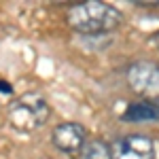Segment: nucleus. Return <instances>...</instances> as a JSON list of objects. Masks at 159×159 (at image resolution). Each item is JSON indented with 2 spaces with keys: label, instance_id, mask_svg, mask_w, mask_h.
<instances>
[{
  "label": "nucleus",
  "instance_id": "nucleus-5",
  "mask_svg": "<svg viewBox=\"0 0 159 159\" xmlns=\"http://www.w3.org/2000/svg\"><path fill=\"white\" fill-rule=\"evenodd\" d=\"M51 140H53V147L60 148L61 153L66 155H76L81 153L83 147L87 142V132L81 123H74V121H66L60 123L53 134H51Z\"/></svg>",
  "mask_w": 159,
  "mask_h": 159
},
{
  "label": "nucleus",
  "instance_id": "nucleus-9",
  "mask_svg": "<svg viewBox=\"0 0 159 159\" xmlns=\"http://www.w3.org/2000/svg\"><path fill=\"white\" fill-rule=\"evenodd\" d=\"M13 87L9 85V83H4V81H0V93H11Z\"/></svg>",
  "mask_w": 159,
  "mask_h": 159
},
{
  "label": "nucleus",
  "instance_id": "nucleus-1",
  "mask_svg": "<svg viewBox=\"0 0 159 159\" xmlns=\"http://www.w3.org/2000/svg\"><path fill=\"white\" fill-rule=\"evenodd\" d=\"M68 21L81 34H104V32H112L121 25L123 13L112 4L100 2V0H89V2H81L70 9Z\"/></svg>",
  "mask_w": 159,
  "mask_h": 159
},
{
  "label": "nucleus",
  "instance_id": "nucleus-10",
  "mask_svg": "<svg viewBox=\"0 0 159 159\" xmlns=\"http://www.w3.org/2000/svg\"><path fill=\"white\" fill-rule=\"evenodd\" d=\"M151 43H153V45H157V47H159V32H155V34L151 36Z\"/></svg>",
  "mask_w": 159,
  "mask_h": 159
},
{
  "label": "nucleus",
  "instance_id": "nucleus-6",
  "mask_svg": "<svg viewBox=\"0 0 159 159\" xmlns=\"http://www.w3.org/2000/svg\"><path fill=\"white\" fill-rule=\"evenodd\" d=\"M125 123H148V121H159V102L153 100H140L132 102L125 112L121 115Z\"/></svg>",
  "mask_w": 159,
  "mask_h": 159
},
{
  "label": "nucleus",
  "instance_id": "nucleus-8",
  "mask_svg": "<svg viewBox=\"0 0 159 159\" xmlns=\"http://www.w3.org/2000/svg\"><path fill=\"white\" fill-rule=\"evenodd\" d=\"M134 4H140V7H157L159 0H132Z\"/></svg>",
  "mask_w": 159,
  "mask_h": 159
},
{
  "label": "nucleus",
  "instance_id": "nucleus-2",
  "mask_svg": "<svg viewBox=\"0 0 159 159\" xmlns=\"http://www.w3.org/2000/svg\"><path fill=\"white\" fill-rule=\"evenodd\" d=\"M51 115V108L47 104V100L40 93H24L21 98H17L11 102V106L7 110V117L15 129L19 132H36L40 129Z\"/></svg>",
  "mask_w": 159,
  "mask_h": 159
},
{
  "label": "nucleus",
  "instance_id": "nucleus-3",
  "mask_svg": "<svg viewBox=\"0 0 159 159\" xmlns=\"http://www.w3.org/2000/svg\"><path fill=\"white\" fill-rule=\"evenodd\" d=\"M112 159H155V144L144 134H127L112 142Z\"/></svg>",
  "mask_w": 159,
  "mask_h": 159
},
{
  "label": "nucleus",
  "instance_id": "nucleus-4",
  "mask_svg": "<svg viewBox=\"0 0 159 159\" xmlns=\"http://www.w3.org/2000/svg\"><path fill=\"white\" fill-rule=\"evenodd\" d=\"M127 83L136 93L159 96V64L155 61H134L127 68Z\"/></svg>",
  "mask_w": 159,
  "mask_h": 159
},
{
  "label": "nucleus",
  "instance_id": "nucleus-7",
  "mask_svg": "<svg viewBox=\"0 0 159 159\" xmlns=\"http://www.w3.org/2000/svg\"><path fill=\"white\" fill-rule=\"evenodd\" d=\"M81 157L83 159H112L110 157V147L100 138L87 140L83 151H81Z\"/></svg>",
  "mask_w": 159,
  "mask_h": 159
}]
</instances>
